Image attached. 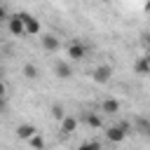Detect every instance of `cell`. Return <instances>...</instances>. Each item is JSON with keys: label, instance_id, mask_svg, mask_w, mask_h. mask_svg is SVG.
<instances>
[{"label": "cell", "instance_id": "cell-1", "mask_svg": "<svg viewBox=\"0 0 150 150\" xmlns=\"http://www.w3.org/2000/svg\"><path fill=\"white\" fill-rule=\"evenodd\" d=\"M91 77H94V82H98V84L110 82V77H112V66H108V63L96 66V68L91 70Z\"/></svg>", "mask_w": 150, "mask_h": 150}, {"label": "cell", "instance_id": "cell-2", "mask_svg": "<svg viewBox=\"0 0 150 150\" xmlns=\"http://www.w3.org/2000/svg\"><path fill=\"white\" fill-rule=\"evenodd\" d=\"M21 16V21H23V30H26V35H38L42 28H40V21L35 19V16H30V14H26V12H21L19 14Z\"/></svg>", "mask_w": 150, "mask_h": 150}, {"label": "cell", "instance_id": "cell-3", "mask_svg": "<svg viewBox=\"0 0 150 150\" xmlns=\"http://www.w3.org/2000/svg\"><path fill=\"white\" fill-rule=\"evenodd\" d=\"M40 42H42V49L45 52H59V47H61V42H59V38L54 33H42L40 35Z\"/></svg>", "mask_w": 150, "mask_h": 150}, {"label": "cell", "instance_id": "cell-4", "mask_svg": "<svg viewBox=\"0 0 150 150\" xmlns=\"http://www.w3.org/2000/svg\"><path fill=\"white\" fill-rule=\"evenodd\" d=\"M7 28H9V33H12V35H16V38H23V35H26V30H23V21H21V16H19V14L7 19Z\"/></svg>", "mask_w": 150, "mask_h": 150}, {"label": "cell", "instance_id": "cell-5", "mask_svg": "<svg viewBox=\"0 0 150 150\" xmlns=\"http://www.w3.org/2000/svg\"><path fill=\"white\" fill-rule=\"evenodd\" d=\"M68 56H70L73 61H82V59L87 56V47H84L82 42H70V45H68Z\"/></svg>", "mask_w": 150, "mask_h": 150}, {"label": "cell", "instance_id": "cell-6", "mask_svg": "<svg viewBox=\"0 0 150 150\" xmlns=\"http://www.w3.org/2000/svg\"><path fill=\"white\" fill-rule=\"evenodd\" d=\"M75 129H77V117L66 115V117L61 120V134H63V136H70V134H75Z\"/></svg>", "mask_w": 150, "mask_h": 150}, {"label": "cell", "instance_id": "cell-7", "mask_svg": "<svg viewBox=\"0 0 150 150\" xmlns=\"http://www.w3.org/2000/svg\"><path fill=\"white\" fill-rule=\"evenodd\" d=\"M35 134H38V129H35L33 124H28V122H23V124L16 127V138H21V141H28V138L35 136Z\"/></svg>", "mask_w": 150, "mask_h": 150}, {"label": "cell", "instance_id": "cell-8", "mask_svg": "<svg viewBox=\"0 0 150 150\" xmlns=\"http://www.w3.org/2000/svg\"><path fill=\"white\" fill-rule=\"evenodd\" d=\"M105 138H108L110 143H122V141L127 138V134H124L120 127H108V131H105Z\"/></svg>", "mask_w": 150, "mask_h": 150}, {"label": "cell", "instance_id": "cell-9", "mask_svg": "<svg viewBox=\"0 0 150 150\" xmlns=\"http://www.w3.org/2000/svg\"><path fill=\"white\" fill-rule=\"evenodd\" d=\"M84 122L89 129H101L103 127V117L98 112H84Z\"/></svg>", "mask_w": 150, "mask_h": 150}, {"label": "cell", "instance_id": "cell-10", "mask_svg": "<svg viewBox=\"0 0 150 150\" xmlns=\"http://www.w3.org/2000/svg\"><path fill=\"white\" fill-rule=\"evenodd\" d=\"M54 73H56V77H61V80H68V77L73 75L70 66L63 63V61H56V63H54Z\"/></svg>", "mask_w": 150, "mask_h": 150}, {"label": "cell", "instance_id": "cell-11", "mask_svg": "<svg viewBox=\"0 0 150 150\" xmlns=\"http://www.w3.org/2000/svg\"><path fill=\"white\" fill-rule=\"evenodd\" d=\"M101 110H103L105 115H112V112H117V110H120V101H117V98H103Z\"/></svg>", "mask_w": 150, "mask_h": 150}, {"label": "cell", "instance_id": "cell-12", "mask_svg": "<svg viewBox=\"0 0 150 150\" xmlns=\"http://www.w3.org/2000/svg\"><path fill=\"white\" fill-rule=\"evenodd\" d=\"M134 70H136L138 75H143V77H145V75L150 73V63H148V56H141V59L136 61V66H134Z\"/></svg>", "mask_w": 150, "mask_h": 150}, {"label": "cell", "instance_id": "cell-13", "mask_svg": "<svg viewBox=\"0 0 150 150\" xmlns=\"http://www.w3.org/2000/svg\"><path fill=\"white\" fill-rule=\"evenodd\" d=\"M23 75H26V80H38L40 77V68L35 63H26L23 66Z\"/></svg>", "mask_w": 150, "mask_h": 150}, {"label": "cell", "instance_id": "cell-14", "mask_svg": "<svg viewBox=\"0 0 150 150\" xmlns=\"http://www.w3.org/2000/svg\"><path fill=\"white\" fill-rule=\"evenodd\" d=\"M28 145H30L33 150H45V138H42L40 134H35V136L28 138Z\"/></svg>", "mask_w": 150, "mask_h": 150}, {"label": "cell", "instance_id": "cell-15", "mask_svg": "<svg viewBox=\"0 0 150 150\" xmlns=\"http://www.w3.org/2000/svg\"><path fill=\"white\" fill-rule=\"evenodd\" d=\"M77 150H103V148H101V143H98V141H84Z\"/></svg>", "mask_w": 150, "mask_h": 150}, {"label": "cell", "instance_id": "cell-16", "mask_svg": "<svg viewBox=\"0 0 150 150\" xmlns=\"http://www.w3.org/2000/svg\"><path fill=\"white\" fill-rule=\"evenodd\" d=\"M136 129H138L141 136H145V134H148V120H145V117H138V120H136Z\"/></svg>", "mask_w": 150, "mask_h": 150}, {"label": "cell", "instance_id": "cell-17", "mask_svg": "<svg viewBox=\"0 0 150 150\" xmlns=\"http://www.w3.org/2000/svg\"><path fill=\"white\" fill-rule=\"evenodd\" d=\"M52 117L61 122V120L66 117V112H63V108H61V105H54V108H52Z\"/></svg>", "mask_w": 150, "mask_h": 150}, {"label": "cell", "instance_id": "cell-18", "mask_svg": "<svg viewBox=\"0 0 150 150\" xmlns=\"http://www.w3.org/2000/svg\"><path fill=\"white\" fill-rule=\"evenodd\" d=\"M7 19H9V14H7V9L0 5V23H2V21H7Z\"/></svg>", "mask_w": 150, "mask_h": 150}, {"label": "cell", "instance_id": "cell-19", "mask_svg": "<svg viewBox=\"0 0 150 150\" xmlns=\"http://www.w3.org/2000/svg\"><path fill=\"white\" fill-rule=\"evenodd\" d=\"M5 94H7V87H5V82L0 80V98H5Z\"/></svg>", "mask_w": 150, "mask_h": 150}, {"label": "cell", "instance_id": "cell-20", "mask_svg": "<svg viewBox=\"0 0 150 150\" xmlns=\"http://www.w3.org/2000/svg\"><path fill=\"white\" fill-rule=\"evenodd\" d=\"M0 80H2V66H0Z\"/></svg>", "mask_w": 150, "mask_h": 150}, {"label": "cell", "instance_id": "cell-21", "mask_svg": "<svg viewBox=\"0 0 150 150\" xmlns=\"http://www.w3.org/2000/svg\"><path fill=\"white\" fill-rule=\"evenodd\" d=\"M101 2H110V0H101Z\"/></svg>", "mask_w": 150, "mask_h": 150}]
</instances>
